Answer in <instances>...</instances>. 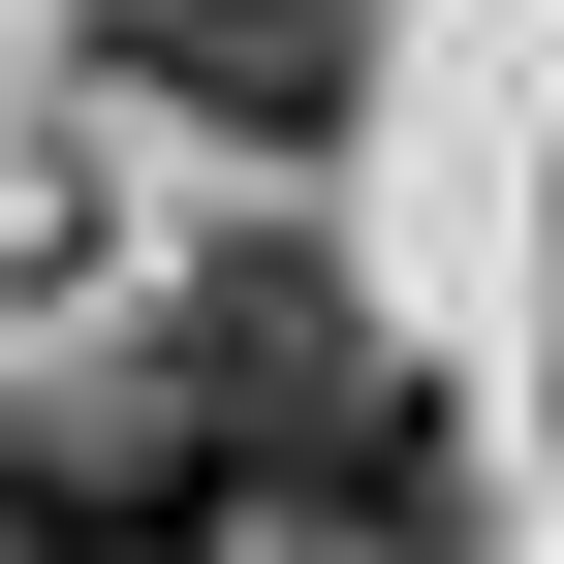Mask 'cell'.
Wrapping results in <instances>:
<instances>
[{
  "mask_svg": "<svg viewBox=\"0 0 564 564\" xmlns=\"http://www.w3.org/2000/svg\"><path fill=\"white\" fill-rule=\"evenodd\" d=\"M158 377H188V408H220V440H251V502H314V470H345V440H377V408H408V345L345 314L314 251H220V282H188V345H158Z\"/></svg>",
  "mask_w": 564,
  "mask_h": 564,
  "instance_id": "2",
  "label": "cell"
},
{
  "mask_svg": "<svg viewBox=\"0 0 564 564\" xmlns=\"http://www.w3.org/2000/svg\"><path fill=\"white\" fill-rule=\"evenodd\" d=\"M0 564H251V440H220L188 377L0 408Z\"/></svg>",
  "mask_w": 564,
  "mask_h": 564,
  "instance_id": "1",
  "label": "cell"
},
{
  "mask_svg": "<svg viewBox=\"0 0 564 564\" xmlns=\"http://www.w3.org/2000/svg\"><path fill=\"white\" fill-rule=\"evenodd\" d=\"M95 63L188 95V126H251V158H314V126L377 95V0H95Z\"/></svg>",
  "mask_w": 564,
  "mask_h": 564,
  "instance_id": "3",
  "label": "cell"
}]
</instances>
